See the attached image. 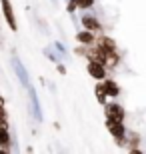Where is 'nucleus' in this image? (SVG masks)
<instances>
[{"label":"nucleus","mask_w":146,"mask_h":154,"mask_svg":"<svg viewBox=\"0 0 146 154\" xmlns=\"http://www.w3.org/2000/svg\"><path fill=\"white\" fill-rule=\"evenodd\" d=\"M104 112H106V118L108 120H114V122H122L124 120V108L120 106V104H114V102H110V104H104Z\"/></svg>","instance_id":"f257e3e1"},{"label":"nucleus","mask_w":146,"mask_h":154,"mask_svg":"<svg viewBox=\"0 0 146 154\" xmlns=\"http://www.w3.org/2000/svg\"><path fill=\"white\" fill-rule=\"evenodd\" d=\"M0 2H2V14H4L6 24L10 26V30H16L18 24H16V16H14V8H12L10 0H0Z\"/></svg>","instance_id":"f03ea898"},{"label":"nucleus","mask_w":146,"mask_h":154,"mask_svg":"<svg viewBox=\"0 0 146 154\" xmlns=\"http://www.w3.org/2000/svg\"><path fill=\"white\" fill-rule=\"evenodd\" d=\"M12 68H14V72H16L18 80H20V84L24 86V88H28L30 86V78H28V72H26V68H24V64L18 60L16 56L12 58Z\"/></svg>","instance_id":"7ed1b4c3"},{"label":"nucleus","mask_w":146,"mask_h":154,"mask_svg":"<svg viewBox=\"0 0 146 154\" xmlns=\"http://www.w3.org/2000/svg\"><path fill=\"white\" fill-rule=\"evenodd\" d=\"M94 44L100 48V50H104L108 54V56H112L114 52H116V42H114L112 38H108V36H100V38L94 40Z\"/></svg>","instance_id":"20e7f679"},{"label":"nucleus","mask_w":146,"mask_h":154,"mask_svg":"<svg viewBox=\"0 0 146 154\" xmlns=\"http://www.w3.org/2000/svg\"><path fill=\"white\" fill-rule=\"evenodd\" d=\"M106 126H108V132H110V134H112L116 140L124 142V136H126V128L122 126V122H114V120H108Z\"/></svg>","instance_id":"39448f33"},{"label":"nucleus","mask_w":146,"mask_h":154,"mask_svg":"<svg viewBox=\"0 0 146 154\" xmlns=\"http://www.w3.org/2000/svg\"><path fill=\"white\" fill-rule=\"evenodd\" d=\"M86 68H88V74L92 76V78H96V80L106 78V68H104V64H100V62H92V60H90Z\"/></svg>","instance_id":"423d86ee"},{"label":"nucleus","mask_w":146,"mask_h":154,"mask_svg":"<svg viewBox=\"0 0 146 154\" xmlns=\"http://www.w3.org/2000/svg\"><path fill=\"white\" fill-rule=\"evenodd\" d=\"M28 96H30V106H32V114L34 118L42 120V110H40V102H38V96H36V90H34L32 86H28Z\"/></svg>","instance_id":"0eeeda50"},{"label":"nucleus","mask_w":146,"mask_h":154,"mask_svg":"<svg viewBox=\"0 0 146 154\" xmlns=\"http://www.w3.org/2000/svg\"><path fill=\"white\" fill-rule=\"evenodd\" d=\"M82 26H84L86 30H90L92 34H96V32H100V30H102L100 22H98L94 16H88V14H84V16H82Z\"/></svg>","instance_id":"6e6552de"},{"label":"nucleus","mask_w":146,"mask_h":154,"mask_svg":"<svg viewBox=\"0 0 146 154\" xmlns=\"http://www.w3.org/2000/svg\"><path fill=\"white\" fill-rule=\"evenodd\" d=\"M102 90H104V94H106V96L114 98V96H118V94H120V86H118L114 80H104V78H102Z\"/></svg>","instance_id":"1a4fd4ad"},{"label":"nucleus","mask_w":146,"mask_h":154,"mask_svg":"<svg viewBox=\"0 0 146 154\" xmlns=\"http://www.w3.org/2000/svg\"><path fill=\"white\" fill-rule=\"evenodd\" d=\"M8 146H10V132L4 124H0V148L8 150Z\"/></svg>","instance_id":"9d476101"},{"label":"nucleus","mask_w":146,"mask_h":154,"mask_svg":"<svg viewBox=\"0 0 146 154\" xmlns=\"http://www.w3.org/2000/svg\"><path fill=\"white\" fill-rule=\"evenodd\" d=\"M76 40H78L80 44H94V34L90 32V30H82V32H78L76 34Z\"/></svg>","instance_id":"9b49d317"},{"label":"nucleus","mask_w":146,"mask_h":154,"mask_svg":"<svg viewBox=\"0 0 146 154\" xmlns=\"http://www.w3.org/2000/svg\"><path fill=\"white\" fill-rule=\"evenodd\" d=\"M94 94H96V100L100 104H106V94H104V90H102V84H96V88H94Z\"/></svg>","instance_id":"f8f14e48"},{"label":"nucleus","mask_w":146,"mask_h":154,"mask_svg":"<svg viewBox=\"0 0 146 154\" xmlns=\"http://www.w3.org/2000/svg\"><path fill=\"white\" fill-rule=\"evenodd\" d=\"M74 4L78 6V8H90V6L94 4V0H74Z\"/></svg>","instance_id":"ddd939ff"},{"label":"nucleus","mask_w":146,"mask_h":154,"mask_svg":"<svg viewBox=\"0 0 146 154\" xmlns=\"http://www.w3.org/2000/svg\"><path fill=\"white\" fill-rule=\"evenodd\" d=\"M44 54H46V56H48V58H50L52 62H60V58H58L56 54H54V52L50 50V48H44Z\"/></svg>","instance_id":"4468645a"},{"label":"nucleus","mask_w":146,"mask_h":154,"mask_svg":"<svg viewBox=\"0 0 146 154\" xmlns=\"http://www.w3.org/2000/svg\"><path fill=\"white\" fill-rule=\"evenodd\" d=\"M54 48H56L60 54H66V48H64V44H62V42H54Z\"/></svg>","instance_id":"2eb2a0df"},{"label":"nucleus","mask_w":146,"mask_h":154,"mask_svg":"<svg viewBox=\"0 0 146 154\" xmlns=\"http://www.w3.org/2000/svg\"><path fill=\"white\" fill-rule=\"evenodd\" d=\"M4 120H6V114H4V106H0V124H4V126H6V122H4Z\"/></svg>","instance_id":"dca6fc26"},{"label":"nucleus","mask_w":146,"mask_h":154,"mask_svg":"<svg viewBox=\"0 0 146 154\" xmlns=\"http://www.w3.org/2000/svg\"><path fill=\"white\" fill-rule=\"evenodd\" d=\"M58 72H60V74H64V72H66V68H64L62 64H58Z\"/></svg>","instance_id":"f3484780"},{"label":"nucleus","mask_w":146,"mask_h":154,"mask_svg":"<svg viewBox=\"0 0 146 154\" xmlns=\"http://www.w3.org/2000/svg\"><path fill=\"white\" fill-rule=\"evenodd\" d=\"M0 106H4V98L0 96Z\"/></svg>","instance_id":"a211bd4d"},{"label":"nucleus","mask_w":146,"mask_h":154,"mask_svg":"<svg viewBox=\"0 0 146 154\" xmlns=\"http://www.w3.org/2000/svg\"><path fill=\"white\" fill-rule=\"evenodd\" d=\"M52 2H56V0H52Z\"/></svg>","instance_id":"6ab92c4d"}]
</instances>
